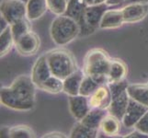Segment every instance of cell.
Segmentation results:
<instances>
[{
    "label": "cell",
    "mask_w": 148,
    "mask_h": 138,
    "mask_svg": "<svg viewBox=\"0 0 148 138\" xmlns=\"http://www.w3.org/2000/svg\"><path fill=\"white\" fill-rule=\"evenodd\" d=\"M36 88L32 76H19L9 87L1 89V103L15 111H26L32 110L35 105Z\"/></svg>",
    "instance_id": "obj_1"
},
{
    "label": "cell",
    "mask_w": 148,
    "mask_h": 138,
    "mask_svg": "<svg viewBox=\"0 0 148 138\" xmlns=\"http://www.w3.org/2000/svg\"><path fill=\"white\" fill-rule=\"evenodd\" d=\"M111 58L102 49H92L86 54L84 60L83 72L91 76L99 85L108 83V75Z\"/></svg>",
    "instance_id": "obj_2"
},
{
    "label": "cell",
    "mask_w": 148,
    "mask_h": 138,
    "mask_svg": "<svg viewBox=\"0 0 148 138\" xmlns=\"http://www.w3.org/2000/svg\"><path fill=\"white\" fill-rule=\"evenodd\" d=\"M53 42L63 46L70 43L80 34V26L75 19L66 15H61L53 19L50 28Z\"/></svg>",
    "instance_id": "obj_3"
},
{
    "label": "cell",
    "mask_w": 148,
    "mask_h": 138,
    "mask_svg": "<svg viewBox=\"0 0 148 138\" xmlns=\"http://www.w3.org/2000/svg\"><path fill=\"white\" fill-rule=\"evenodd\" d=\"M46 58L52 74L63 80L77 70L74 55L65 49L50 51Z\"/></svg>",
    "instance_id": "obj_4"
},
{
    "label": "cell",
    "mask_w": 148,
    "mask_h": 138,
    "mask_svg": "<svg viewBox=\"0 0 148 138\" xmlns=\"http://www.w3.org/2000/svg\"><path fill=\"white\" fill-rule=\"evenodd\" d=\"M108 85L112 96L111 103L108 109L109 113L121 121L127 108H128L131 99L127 92V88H128L129 84L125 80H122L120 82L110 83Z\"/></svg>",
    "instance_id": "obj_5"
},
{
    "label": "cell",
    "mask_w": 148,
    "mask_h": 138,
    "mask_svg": "<svg viewBox=\"0 0 148 138\" xmlns=\"http://www.w3.org/2000/svg\"><path fill=\"white\" fill-rule=\"evenodd\" d=\"M1 15L11 25L27 17V6L23 0H4L0 7Z\"/></svg>",
    "instance_id": "obj_6"
},
{
    "label": "cell",
    "mask_w": 148,
    "mask_h": 138,
    "mask_svg": "<svg viewBox=\"0 0 148 138\" xmlns=\"http://www.w3.org/2000/svg\"><path fill=\"white\" fill-rule=\"evenodd\" d=\"M88 5L84 0H68V6L64 15L75 19L80 26V33L88 34L91 32V27L85 22V11Z\"/></svg>",
    "instance_id": "obj_7"
},
{
    "label": "cell",
    "mask_w": 148,
    "mask_h": 138,
    "mask_svg": "<svg viewBox=\"0 0 148 138\" xmlns=\"http://www.w3.org/2000/svg\"><path fill=\"white\" fill-rule=\"evenodd\" d=\"M17 51L25 56L33 55L36 54L40 46V40L38 35L33 32H29L22 37H20L15 43Z\"/></svg>",
    "instance_id": "obj_8"
},
{
    "label": "cell",
    "mask_w": 148,
    "mask_h": 138,
    "mask_svg": "<svg viewBox=\"0 0 148 138\" xmlns=\"http://www.w3.org/2000/svg\"><path fill=\"white\" fill-rule=\"evenodd\" d=\"M148 111V107L143 105L134 100L130 99V102L127 108L125 114L121 122L126 128H132L139 122V120Z\"/></svg>",
    "instance_id": "obj_9"
},
{
    "label": "cell",
    "mask_w": 148,
    "mask_h": 138,
    "mask_svg": "<svg viewBox=\"0 0 148 138\" xmlns=\"http://www.w3.org/2000/svg\"><path fill=\"white\" fill-rule=\"evenodd\" d=\"M52 71L50 69L48 61L46 58V54H43L36 60L34 63L33 67L32 70V79L33 83L38 89L51 76H52Z\"/></svg>",
    "instance_id": "obj_10"
},
{
    "label": "cell",
    "mask_w": 148,
    "mask_h": 138,
    "mask_svg": "<svg viewBox=\"0 0 148 138\" xmlns=\"http://www.w3.org/2000/svg\"><path fill=\"white\" fill-rule=\"evenodd\" d=\"M69 109L76 121H81L91 110L89 99L82 95L69 96Z\"/></svg>",
    "instance_id": "obj_11"
},
{
    "label": "cell",
    "mask_w": 148,
    "mask_h": 138,
    "mask_svg": "<svg viewBox=\"0 0 148 138\" xmlns=\"http://www.w3.org/2000/svg\"><path fill=\"white\" fill-rule=\"evenodd\" d=\"M91 108L108 110L111 103L112 96L108 84H102L97 89L94 93L89 97Z\"/></svg>",
    "instance_id": "obj_12"
},
{
    "label": "cell",
    "mask_w": 148,
    "mask_h": 138,
    "mask_svg": "<svg viewBox=\"0 0 148 138\" xmlns=\"http://www.w3.org/2000/svg\"><path fill=\"white\" fill-rule=\"evenodd\" d=\"M124 23H135L144 19L148 14L147 3H131L121 9Z\"/></svg>",
    "instance_id": "obj_13"
},
{
    "label": "cell",
    "mask_w": 148,
    "mask_h": 138,
    "mask_svg": "<svg viewBox=\"0 0 148 138\" xmlns=\"http://www.w3.org/2000/svg\"><path fill=\"white\" fill-rule=\"evenodd\" d=\"M108 5L106 3L102 4H94L88 6L85 11V22L93 29L99 28V24L102 17L105 12L108 10Z\"/></svg>",
    "instance_id": "obj_14"
},
{
    "label": "cell",
    "mask_w": 148,
    "mask_h": 138,
    "mask_svg": "<svg viewBox=\"0 0 148 138\" xmlns=\"http://www.w3.org/2000/svg\"><path fill=\"white\" fill-rule=\"evenodd\" d=\"M124 23L123 14L121 9H111L107 10L102 17L99 24V28L102 30L116 29L121 27Z\"/></svg>",
    "instance_id": "obj_15"
},
{
    "label": "cell",
    "mask_w": 148,
    "mask_h": 138,
    "mask_svg": "<svg viewBox=\"0 0 148 138\" xmlns=\"http://www.w3.org/2000/svg\"><path fill=\"white\" fill-rule=\"evenodd\" d=\"M85 76L84 72L76 70L75 72L68 76L64 79V90L65 94L68 96H76L79 95L80 86Z\"/></svg>",
    "instance_id": "obj_16"
},
{
    "label": "cell",
    "mask_w": 148,
    "mask_h": 138,
    "mask_svg": "<svg viewBox=\"0 0 148 138\" xmlns=\"http://www.w3.org/2000/svg\"><path fill=\"white\" fill-rule=\"evenodd\" d=\"M108 114H109L108 110L91 108V110L88 112V114L79 122H81L83 124L89 127L91 129L99 130L100 128L102 120Z\"/></svg>",
    "instance_id": "obj_17"
},
{
    "label": "cell",
    "mask_w": 148,
    "mask_h": 138,
    "mask_svg": "<svg viewBox=\"0 0 148 138\" xmlns=\"http://www.w3.org/2000/svg\"><path fill=\"white\" fill-rule=\"evenodd\" d=\"M127 75V66L121 59H111V64L108 75V83H115L124 80Z\"/></svg>",
    "instance_id": "obj_18"
},
{
    "label": "cell",
    "mask_w": 148,
    "mask_h": 138,
    "mask_svg": "<svg viewBox=\"0 0 148 138\" xmlns=\"http://www.w3.org/2000/svg\"><path fill=\"white\" fill-rule=\"evenodd\" d=\"M26 6L27 18L32 21L42 18L48 9L47 0H28Z\"/></svg>",
    "instance_id": "obj_19"
},
{
    "label": "cell",
    "mask_w": 148,
    "mask_h": 138,
    "mask_svg": "<svg viewBox=\"0 0 148 138\" xmlns=\"http://www.w3.org/2000/svg\"><path fill=\"white\" fill-rule=\"evenodd\" d=\"M127 92L130 98L139 103L148 107V86L147 84L128 85Z\"/></svg>",
    "instance_id": "obj_20"
},
{
    "label": "cell",
    "mask_w": 148,
    "mask_h": 138,
    "mask_svg": "<svg viewBox=\"0 0 148 138\" xmlns=\"http://www.w3.org/2000/svg\"><path fill=\"white\" fill-rule=\"evenodd\" d=\"M121 120L109 113L102 120L100 129L103 132V134L112 136L119 134L121 131Z\"/></svg>",
    "instance_id": "obj_21"
},
{
    "label": "cell",
    "mask_w": 148,
    "mask_h": 138,
    "mask_svg": "<svg viewBox=\"0 0 148 138\" xmlns=\"http://www.w3.org/2000/svg\"><path fill=\"white\" fill-rule=\"evenodd\" d=\"M29 21L30 20L26 17V18H23L19 20H17L16 22H14L10 25L15 43H16L20 37H22L23 35H25L26 33H28L29 32L32 30V27H30Z\"/></svg>",
    "instance_id": "obj_22"
},
{
    "label": "cell",
    "mask_w": 148,
    "mask_h": 138,
    "mask_svg": "<svg viewBox=\"0 0 148 138\" xmlns=\"http://www.w3.org/2000/svg\"><path fill=\"white\" fill-rule=\"evenodd\" d=\"M39 89L48 93L58 94L64 90V80L52 75L45 82H43Z\"/></svg>",
    "instance_id": "obj_23"
},
{
    "label": "cell",
    "mask_w": 148,
    "mask_h": 138,
    "mask_svg": "<svg viewBox=\"0 0 148 138\" xmlns=\"http://www.w3.org/2000/svg\"><path fill=\"white\" fill-rule=\"evenodd\" d=\"M14 44L15 41L12 35L11 28L9 26L5 30L1 32V34H0V54H1V57L10 52Z\"/></svg>",
    "instance_id": "obj_24"
},
{
    "label": "cell",
    "mask_w": 148,
    "mask_h": 138,
    "mask_svg": "<svg viewBox=\"0 0 148 138\" xmlns=\"http://www.w3.org/2000/svg\"><path fill=\"white\" fill-rule=\"evenodd\" d=\"M97 135H98V130L91 129L83 124L81 122L77 121L71 131L69 136L73 138H94L97 136Z\"/></svg>",
    "instance_id": "obj_25"
},
{
    "label": "cell",
    "mask_w": 148,
    "mask_h": 138,
    "mask_svg": "<svg viewBox=\"0 0 148 138\" xmlns=\"http://www.w3.org/2000/svg\"><path fill=\"white\" fill-rule=\"evenodd\" d=\"M99 86L100 85L97 82V81H95L91 76L85 75L84 78L82 80V83H81V86H80L79 95L89 98Z\"/></svg>",
    "instance_id": "obj_26"
},
{
    "label": "cell",
    "mask_w": 148,
    "mask_h": 138,
    "mask_svg": "<svg viewBox=\"0 0 148 138\" xmlns=\"http://www.w3.org/2000/svg\"><path fill=\"white\" fill-rule=\"evenodd\" d=\"M9 137H20V138H27V137H34V132L27 125H17L9 128Z\"/></svg>",
    "instance_id": "obj_27"
},
{
    "label": "cell",
    "mask_w": 148,
    "mask_h": 138,
    "mask_svg": "<svg viewBox=\"0 0 148 138\" xmlns=\"http://www.w3.org/2000/svg\"><path fill=\"white\" fill-rule=\"evenodd\" d=\"M48 9L51 12L61 16L64 15L68 6V0H47Z\"/></svg>",
    "instance_id": "obj_28"
},
{
    "label": "cell",
    "mask_w": 148,
    "mask_h": 138,
    "mask_svg": "<svg viewBox=\"0 0 148 138\" xmlns=\"http://www.w3.org/2000/svg\"><path fill=\"white\" fill-rule=\"evenodd\" d=\"M134 128L145 135H148V111H146L145 115L139 120V122L135 124Z\"/></svg>",
    "instance_id": "obj_29"
},
{
    "label": "cell",
    "mask_w": 148,
    "mask_h": 138,
    "mask_svg": "<svg viewBox=\"0 0 148 138\" xmlns=\"http://www.w3.org/2000/svg\"><path fill=\"white\" fill-rule=\"evenodd\" d=\"M126 137L128 138H132V137H138V138H148V135H145L144 133H142L138 130H136L134 132H132V134H130L129 135H127Z\"/></svg>",
    "instance_id": "obj_30"
},
{
    "label": "cell",
    "mask_w": 148,
    "mask_h": 138,
    "mask_svg": "<svg viewBox=\"0 0 148 138\" xmlns=\"http://www.w3.org/2000/svg\"><path fill=\"white\" fill-rule=\"evenodd\" d=\"M0 22H1V25H0V30H1V32H3V30H5L8 27L10 26L8 21L2 16V15H1V19H0Z\"/></svg>",
    "instance_id": "obj_31"
},
{
    "label": "cell",
    "mask_w": 148,
    "mask_h": 138,
    "mask_svg": "<svg viewBox=\"0 0 148 138\" xmlns=\"http://www.w3.org/2000/svg\"><path fill=\"white\" fill-rule=\"evenodd\" d=\"M42 137H65V135H64V134H61V133H49V134H45V135H43Z\"/></svg>",
    "instance_id": "obj_32"
},
{
    "label": "cell",
    "mask_w": 148,
    "mask_h": 138,
    "mask_svg": "<svg viewBox=\"0 0 148 138\" xmlns=\"http://www.w3.org/2000/svg\"><path fill=\"white\" fill-rule=\"evenodd\" d=\"M124 1H126V0H107L106 4L108 6H116V5L123 3Z\"/></svg>",
    "instance_id": "obj_33"
},
{
    "label": "cell",
    "mask_w": 148,
    "mask_h": 138,
    "mask_svg": "<svg viewBox=\"0 0 148 138\" xmlns=\"http://www.w3.org/2000/svg\"><path fill=\"white\" fill-rule=\"evenodd\" d=\"M1 137H9V127H2Z\"/></svg>",
    "instance_id": "obj_34"
},
{
    "label": "cell",
    "mask_w": 148,
    "mask_h": 138,
    "mask_svg": "<svg viewBox=\"0 0 148 138\" xmlns=\"http://www.w3.org/2000/svg\"><path fill=\"white\" fill-rule=\"evenodd\" d=\"M130 3H148V0H127Z\"/></svg>",
    "instance_id": "obj_35"
},
{
    "label": "cell",
    "mask_w": 148,
    "mask_h": 138,
    "mask_svg": "<svg viewBox=\"0 0 148 138\" xmlns=\"http://www.w3.org/2000/svg\"><path fill=\"white\" fill-rule=\"evenodd\" d=\"M84 1L88 5V6H90V5H94L95 4V0H84Z\"/></svg>",
    "instance_id": "obj_36"
},
{
    "label": "cell",
    "mask_w": 148,
    "mask_h": 138,
    "mask_svg": "<svg viewBox=\"0 0 148 138\" xmlns=\"http://www.w3.org/2000/svg\"><path fill=\"white\" fill-rule=\"evenodd\" d=\"M106 2H107V0H95V4H102Z\"/></svg>",
    "instance_id": "obj_37"
},
{
    "label": "cell",
    "mask_w": 148,
    "mask_h": 138,
    "mask_svg": "<svg viewBox=\"0 0 148 138\" xmlns=\"http://www.w3.org/2000/svg\"><path fill=\"white\" fill-rule=\"evenodd\" d=\"M23 1H25V2H27V1H28V0H23Z\"/></svg>",
    "instance_id": "obj_38"
},
{
    "label": "cell",
    "mask_w": 148,
    "mask_h": 138,
    "mask_svg": "<svg viewBox=\"0 0 148 138\" xmlns=\"http://www.w3.org/2000/svg\"><path fill=\"white\" fill-rule=\"evenodd\" d=\"M147 86H148V83H147Z\"/></svg>",
    "instance_id": "obj_39"
}]
</instances>
